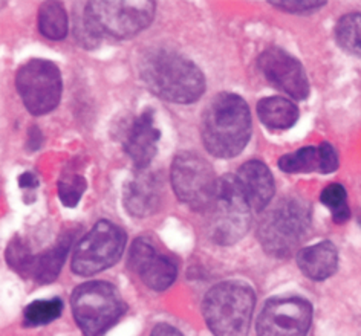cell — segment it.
Listing matches in <instances>:
<instances>
[{
  "mask_svg": "<svg viewBox=\"0 0 361 336\" xmlns=\"http://www.w3.org/2000/svg\"><path fill=\"white\" fill-rule=\"evenodd\" d=\"M155 17V2H87L75 23L78 44L92 49L104 37L130 39L150 26Z\"/></svg>",
  "mask_w": 361,
  "mask_h": 336,
  "instance_id": "6da1fadb",
  "label": "cell"
},
{
  "mask_svg": "<svg viewBox=\"0 0 361 336\" xmlns=\"http://www.w3.org/2000/svg\"><path fill=\"white\" fill-rule=\"evenodd\" d=\"M140 77L157 97L175 104H192L205 92L202 70L190 58L166 48L142 54Z\"/></svg>",
  "mask_w": 361,
  "mask_h": 336,
  "instance_id": "7a4b0ae2",
  "label": "cell"
},
{
  "mask_svg": "<svg viewBox=\"0 0 361 336\" xmlns=\"http://www.w3.org/2000/svg\"><path fill=\"white\" fill-rule=\"evenodd\" d=\"M251 136V113L242 97L222 92L216 95L201 118V138L207 151L230 159L247 147Z\"/></svg>",
  "mask_w": 361,
  "mask_h": 336,
  "instance_id": "3957f363",
  "label": "cell"
},
{
  "mask_svg": "<svg viewBox=\"0 0 361 336\" xmlns=\"http://www.w3.org/2000/svg\"><path fill=\"white\" fill-rule=\"evenodd\" d=\"M256 295L240 281H224L207 292L202 315L214 336H247Z\"/></svg>",
  "mask_w": 361,
  "mask_h": 336,
  "instance_id": "277c9868",
  "label": "cell"
},
{
  "mask_svg": "<svg viewBox=\"0 0 361 336\" xmlns=\"http://www.w3.org/2000/svg\"><path fill=\"white\" fill-rule=\"evenodd\" d=\"M311 230V210L300 199L279 201L262 220L257 237L262 248L277 259L290 257Z\"/></svg>",
  "mask_w": 361,
  "mask_h": 336,
  "instance_id": "5b68a950",
  "label": "cell"
},
{
  "mask_svg": "<svg viewBox=\"0 0 361 336\" xmlns=\"http://www.w3.org/2000/svg\"><path fill=\"white\" fill-rule=\"evenodd\" d=\"M71 309L85 336H104L124 315L126 303L114 285L89 281L72 292Z\"/></svg>",
  "mask_w": 361,
  "mask_h": 336,
  "instance_id": "8992f818",
  "label": "cell"
},
{
  "mask_svg": "<svg viewBox=\"0 0 361 336\" xmlns=\"http://www.w3.org/2000/svg\"><path fill=\"white\" fill-rule=\"evenodd\" d=\"M207 231L218 244H233L248 232L251 206L243 196L236 176H222L216 193L207 206Z\"/></svg>",
  "mask_w": 361,
  "mask_h": 336,
  "instance_id": "52a82bcc",
  "label": "cell"
},
{
  "mask_svg": "<svg viewBox=\"0 0 361 336\" xmlns=\"http://www.w3.org/2000/svg\"><path fill=\"white\" fill-rule=\"evenodd\" d=\"M126 232L109 220L98 222L74 251L71 269L81 277L95 275L114 266L126 248Z\"/></svg>",
  "mask_w": 361,
  "mask_h": 336,
  "instance_id": "ba28073f",
  "label": "cell"
},
{
  "mask_svg": "<svg viewBox=\"0 0 361 336\" xmlns=\"http://www.w3.org/2000/svg\"><path fill=\"white\" fill-rule=\"evenodd\" d=\"M16 89L31 115H47L60 103L63 92L60 69L49 60L32 58L17 70Z\"/></svg>",
  "mask_w": 361,
  "mask_h": 336,
  "instance_id": "9c48e42d",
  "label": "cell"
},
{
  "mask_svg": "<svg viewBox=\"0 0 361 336\" xmlns=\"http://www.w3.org/2000/svg\"><path fill=\"white\" fill-rule=\"evenodd\" d=\"M171 187L183 204L205 211L216 193L218 180L210 162L195 151H183L171 163Z\"/></svg>",
  "mask_w": 361,
  "mask_h": 336,
  "instance_id": "30bf717a",
  "label": "cell"
},
{
  "mask_svg": "<svg viewBox=\"0 0 361 336\" xmlns=\"http://www.w3.org/2000/svg\"><path fill=\"white\" fill-rule=\"evenodd\" d=\"M312 324V306L305 298H271L257 318V336H306Z\"/></svg>",
  "mask_w": 361,
  "mask_h": 336,
  "instance_id": "8fae6325",
  "label": "cell"
},
{
  "mask_svg": "<svg viewBox=\"0 0 361 336\" xmlns=\"http://www.w3.org/2000/svg\"><path fill=\"white\" fill-rule=\"evenodd\" d=\"M129 268L152 290L169 289L178 277L175 260L159 252L146 237L135 239L130 244Z\"/></svg>",
  "mask_w": 361,
  "mask_h": 336,
  "instance_id": "7c38bea8",
  "label": "cell"
},
{
  "mask_svg": "<svg viewBox=\"0 0 361 336\" xmlns=\"http://www.w3.org/2000/svg\"><path fill=\"white\" fill-rule=\"evenodd\" d=\"M259 68L271 85L294 99L310 95V81L302 63L281 48H268L259 56Z\"/></svg>",
  "mask_w": 361,
  "mask_h": 336,
  "instance_id": "4fadbf2b",
  "label": "cell"
},
{
  "mask_svg": "<svg viewBox=\"0 0 361 336\" xmlns=\"http://www.w3.org/2000/svg\"><path fill=\"white\" fill-rule=\"evenodd\" d=\"M159 138L161 132L155 124V113L152 108H146L138 116H135V120L126 130L123 141L124 151L135 166L144 170L157 156Z\"/></svg>",
  "mask_w": 361,
  "mask_h": 336,
  "instance_id": "5bb4252c",
  "label": "cell"
},
{
  "mask_svg": "<svg viewBox=\"0 0 361 336\" xmlns=\"http://www.w3.org/2000/svg\"><path fill=\"white\" fill-rule=\"evenodd\" d=\"M279 168L285 173H334L338 168V154L329 142L317 147H303L283 154L279 159Z\"/></svg>",
  "mask_w": 361,
  "mask_h": 336,
  "instance_id": "9a60e30c",
  "label": "cell"
},
{
  "mask_svg": "<svg viewBox=\"0 0 361 336\" xmlns=\"http://www.w3.org/2000/svg\"><path fill=\"white\" fill-rule=\"evenodd\" d=\"M238 182L252 211H262L274 196V178L260 161H248L238 171Z\"/></svg>",
  "mask_w": 361,
  "mask_h": 336,
  "instance_id": "2e32d148",
  "label": "cell"
},
{
  "mask_svg": "<svg viewBox=\"0 0 361 336\" xmlns=\"http://www.w3.org/2000/svg\"><path fill=\"white\" fill-rule=\"evenodd\" d=\"M124 206L133 217H147L155 214L162 201V187L159 179L140 171L128 180L124 187Z\"/></svg>",
  "mask_w": 361,
  "mask_h": 336,
  "instance_id": "e0dca14e",
  "label": "cell"
},
{
  "mask_svg": "<svg viewBox=\"0 0 361 336\" xmlns=\"http://www.w3.org/2000/svg\"><path fill=\"white\" fill-rule=\"evenodd\" d=\"M297 265L303 274L315 281L332 277L338 269V251L332 242H320L297 254Z\"/></svg>",
  "mask_w": 361,
  "mask_h": 336,
  "instance_id": "ac0fdd59",
  "label": "cell"
},
{
  "mask_svg": "<svg viewBox=\"0 0 361 336\" xmlns=\"http://www.w3.org/2000/svg\"><path fill=\"white\" fill-rule=\"evenodd\" d=\"M71 243L72 235L66 234L60 237L52 248L39 254V256H34L30 277L42 285L52 283L59 277L63 265H65L66 256L71 249Z\"/></svg>",
  "mask_w": 361,
  "mask_h": 336,
  "instance_id": "d6986e66",
  "label": "cell"
},
{
  "mask_svg": "<svg viewBox=\"0 0 361 336\" xmlns=\"http://www.w3.org/2000/svg\"><path fill=\"white\" fill-rule=\"evenodd\" d=\"M260 123L271 130H288L299 121V107L282 97H267L257 103Z\"/></svg>",
  "mask_w": 361,
  "mask_h": 336,
  "instance_id": "ffe728a7",
  "label": "cell"
},
{
  "mask_svg": "<svg viewBox=\"0 0 361 336\" xmlns=\"http://www.w3.org/2000/svg\"><path fill=\"white\" fill-rule=\"evenodd\" d=\"M39 30L49 40H63L69 32V17L60 2H43L39 10Z\"/></svg>",
  "mask_w": 361,
  "mask_h": 336,
  "instance_id": "44dd1931",
  "label": "cell"
},
{
  "mask_svg": "<svg viewBox=\"0 0 361 336\" xmlns=\"http://www.w3.org/2000/svg\"><path fill=\"white\" fill-rule=\"evenodd\" d=\"M336 40L346 52L361 56V13L341 17L336 25Z\"/></svg>",
  "mask_w": 361,
  "mask_h": 336,
  "instance_id": "7402d4cb",
  "label": "cell"
},
{
  "mask_svg": "<svg viewBox=\"0 0 361 336\" xmlns=\"http://www.w3.org/2000/svg\"><path fill=\"white\" fill-rule=\"evenodd\" d=\"M63 309H65V304L60 298L35 299V301L25 307L23 323L30 327L47 325L60 318Z\"/></svg>",
  "mask_w": 361,
  "mask_h": 336,
  "instance_id": "603a6c76",
  "label": "cell"
},
{
  "mask_svg": "<svg viewBox=\"0 0 361 336\" xmlns=\"http://www.w3.org/2000/svg\"><path fill=\"white\" fill-rule=\"evenodd\" d=\"M320 201L332 214V220L336 223H345L350 217V210L348 205V193L343 185L331 184L323 188Z\"/></svg>",
  "mask_w": 361,
  "mask_h": 336,
  "instance_id": "cb8c5ba5",
  "label": "cell"
},
{
  "mask_svg": "<svg viewBox=\"0 0 361 336\" xmlns=\"http://www.w3.org/2000/svg\"><path fill=\"white\" fill-rule=\"evenodd\" d=\"M87 188L86 179L75 170L68 168L59 179V197L65 206H75Z\"/></svg>",
  "mask_w": 361,
  "mask_h": 336,
  "instance_id": "d4e9b609",
  "label": "cell"
},
{
  "mask_svg": "<svg viewBox=\"0 0 361 336\" xmlns=\"http://www.w3.org/2000/svg\"><path fill=\"white\" fill-rule=\"evenodd\" d=\"M34 254L22 239H13L6 248V261L23 277H30Z\"/></svg>",
  "mask_w": 361,
  "mask_h": 336,
  "instance_id": "484cf974",
  "label": "cell"
},
{
  "mask_svg": "<svg viewBox=\"0 0 361 336\" xmlns=\"http://www.w3.org/2000/svg\"><path fill=\"white\" fill-rule=\"evenodd\" d=\"M271 5H274L276 8H281L283 11L288 13H311L314 10H319V8L324 6L326 4L324 2H271Z\"/></svg>",
  "mask_w": 361,
  "mask_h": 336,
  "instance_id": "4316f807",
  "label": "cell"
},
{
  "mask_svg": "<svg viewBox=\"0 0 361 336\" xmlns=\"http://www.w3.org/2000/svg\"><path fill=\"white\" fill-rule=\"evenodd\" d=\"M150 336H183V333H180L178 329H175L173 325L161 323L153 327Z\"/></svg>",
  "mask_w": 361,
  "mask_h": 336,
  "instance_id": "83f0119b",
  "label": "cell"
},
{
  "mask_svg": "<svg viewBox=\"0 0 361 336\" xmlns=\"http://www.w3.org/2000/svg\"><path fill=\"white\" fill-rule=\"evenodd\" d=\"M19 187L23 189H35L39 187V179L34 173H23L19 178Z\"/></svg>",
  "mask_w": 361,
  "mask_h": 336,
  "instance_id": "f1b7e54d",
  "label": "cell"
},
{
  "mask_svg": "<svg viewBox=\"0 0 361 336\" xmlns=\"http://www.w3.org/2000/svg\"><path fill=\"white\" fill-rule=\"evenodd\" d=\"M42 141H43L42 133L39 132L37 127H32V129L30 130V149L37 150L42 145Z\"/></svg>",
  "mask_w": 361,
  "mask_h": 336,
  "instance_id": "f546056e",
  "label": "cell"
},
{
  "mask_svg": "<svg viewBox=\"0 0 361 336\" xmlns=\"http://www.w3.org/2000/svg\"><path fill=\"white\" fill-rule=\"evenodd\" d=\"M360 225H361V216H360Z\"/></svg>",
  "mask_w": 361,
  "mask_h": 336,
  "instance_id": "4dcf8cb0",
  "label": "cell"
}]
</instances>
